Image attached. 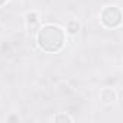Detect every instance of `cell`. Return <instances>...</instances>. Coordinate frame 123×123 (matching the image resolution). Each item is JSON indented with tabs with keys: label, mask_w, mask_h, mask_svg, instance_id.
<instances>
[{
	"label": "cell",
	"mask_w": 123,
	"mask_h": 123,
	"mask_svg": "<svg viewBox=\"0 0 123 123\" xmlns=\"http://www.w3.org/2000/svg\"><path fill=\"white\" fill-rule=\"evenodd\" d=\"M38 45L46 52H56L64 46L65 33L56 25H45L39 29L36 36Z\"/></svg>",
	"instance_id": "1"
},
{
	"label": "cell",
	"mask_w": 123,
	"mask_h": 123,
	"mask_svg": "<svg viewBox=\"0 0 123 123\" xmlns=\"http://www.w3.org/2000/svg\"><path fill=\"white\" fill-rule=\"evenodd\" d=\"M26 18H28V22H29V23H31V22H32V23H35V22H36V19H38V15H36L35 12H31V13H28V16H26Z\"/></svg>",
	"instance_id": "5"
},
{
	"label": "cell",
	"mask_w": 123,
	"mask_h": 123,
	"mask_svg": "<svg viewBox=\"0 0 123 123\" xmlns=\"http://www.w3.org/2000/svg\"><path fill=\"white\" fill-rule=\"evenodd\" d=\"M78 29H80V23H78L77 20H70V22L67 23V31H68L70 33H77Z\"/></svg>",
	"instance_id": "4"
},
{
	"label": "cell",
	"mask_w": 123,
	"mask_h": 123,
	"mask_svg": "<svg viewBox=\"0 0 123 123\" xmlns=\"http://www.w3.org/2000/svg\"><path fill=\"white\" fill-rule=\"evenodd\" d=\"M55 122H61V120H65V122H71L73 119L71 117H68V116H65V114H61V116H56L55 119H54Z\"/></svg>",
	"instance_id": "6"
},
{
	"label": "cell",
	"mask_w": 123,
	"mask_h": 123,
	"mask_svg": "<svg viewBox=\"0 0 123 123\" xmlns=\"http://www.w3.org/2000/svg\"><path fill=\"white\" fill-rule=\"evenodd\" d=\"M100 98L104 101V103H110V101H114L116 100V94L111 88H104L100 91Z\"/></svg>",
	"instance_id": "3"
},
{
	"label": "cell",
	"mask_w": 123,
	"mask_h": 123,
	"mask_svg": "<svg viewBox=\"0 0 123 123\" xmlns=\"http://www.w3.org/2000/svg\"><path fill=\"white\" fill-rule=\"evenodd\" d=\"M5 3H6V0H0V6H3Z\"/></svg>",
	"instance_id": "7"
},
{
	"label": "cell",
	"mask_w": 123,
	"mask_h": 123,
	"mask_svg": "<svg viewBox=\"0 0 123 123\" xmlns=\"http://www.w3.org/2000/svg\"><path fill=\"white\" fill-rule=\"evenodd\" d=\"M100 19H101V23L107 28H117L120 23H122V13H120V9L116 7V6H109V7H104L101 15H100Z\"/></svg>",
	"instance_id": "2"
}]
</instances>
